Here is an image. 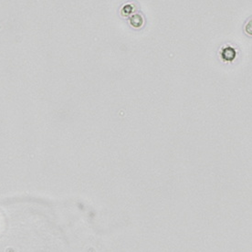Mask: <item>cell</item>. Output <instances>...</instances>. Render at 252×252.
Segmentation results:
<instances>
[{
	"instance_id": "6da1fadb",
	"label": "cell",
	"mask_w": 252,
	"mask_h": 252,
	"mask_svg": "<svg viewBox=\"0 0 252 252\" xmlns=\"http://www.w3.org/2000/svg\"><path fill=\"white\" fill-rule=\"evenodd\" d=\"M236 55H237L236 51L231 47L223 48L222 51H221V57L226 62H232L234 59L236 58Z\"/></svg>"
},
{
	"instance_id": "7a4b0ae2",
	"label": "cell",
	"mask_w": 252,
	"mask_h": 252,
	"mask_svg": "<svg viewBox=\"0 0 252 252\" xmlns=\"http://www.w3.org/2000/svg\"><path fill=\"white\" fill-rule=\"evenodd\" d=\"M143 23H144V19L142 18L141 15H138V14L133 15L132 18L130 19V24H131L132 27H134V28H140V27H142Z\"/></svg>"
},
{
	"instance_id": "3957f363",
	"label": "cell",
	"mask_w": 252,
	"mask_h": 252,
	"mask_svg": "<svg viewBox=\"0 0 252 252\" xmlns=\"http://www.w3.org/2000/svg\"><path fill=\"white\" fill-rule=\"evenodd\" d=\"M132 11H133V6H132V5H126V6L122 8L121 14H122V16H124V17H127V16H129L130 14H132Z\"/></svg>"
}]
</instances>
